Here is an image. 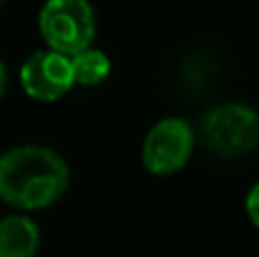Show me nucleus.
<instances>
[{
    "label": "nucleus",
    "instance_id": "obj_1",
    "mask_svg": "<svg viewBox=\"0 0 259 257\" xmlns=\"http://www.w3.org/2000/svg\"><path fill=\"white\" fill-rule=\"evenodd\" d=\"M68 166L55 150L18 146L0 155V200L21 209H44L62 198Z\"/></svg>",
    "mask_w": 259,
    "mask_h": 257
},
{
    "label": "nucleus",
    "instance_id": "obj_2",
    "mask_svg": "<svg viewBox=\"0 0 259 257\" xmlns=\"http://www.w3.org/2000/svg\"><path fill=\"white\" fill-rule=\"evenodd\" d=\"M39 30L50 50L75 57L91 48L96 16L87 0H46L39 12Z\"/></svg>",
    "mask_w": 259,
    "mask_h": 257
},
{
    "label": "nucleus",
    "instance_id": "obj_3",
    "mask_svg": "<svg viewBox=\"0 0 259 257\" xmlns=\"http://www.w3.org/2000/svg\"><path fill=\"white\" fill-rule=\"evenodd\" d=\"M202 141L221 157H239L259 144V114L248 105L225 103L202 118Z\"/></svg>",
    "mask_w": 259,
    "mask_h": 257
},
{
    "label": "nucleus",
    "instance_id": "obj_4",
    "mask_svg": "<svg viewBox=\"0 0 259 257\" xmlns=\"http://www.w3.org/2000/svg\"><path fill=\"white\" fill-rule=\"evenodd\" d=\"M191 153L193 130L184 118H164L143 141V164L155 176H170L180 171Z\"/></svg>",
    "mask_w": 259,
    "mask_h": 257
},
{
    "label": "nucleus",
    "instance_id": "obj_5",
    "mask_svg": "<svg viewBox=\"0 0 259 257\" xmlns=\"http://www.w3.org/2000/svg\"><path fill=\"white\" fill-rule=\"evenodd\" d=\"M21 84L30 98L46 103L62 98L75 84L73 59L55 50L34 53L21 66Z\"/></svg>",
    "mask_w": 259,
    "mask_h": 257
},
{
    "label": "nucleus",
    "instance_id": "obj_6",
    "mask_svg": "<svg viewBox=\"0 0 259 257\" xmlns=\"http://www.w3.org/2000/svg\"><path fill=\"white\" fill-rule=\"evenodd\" d=\"M39 228L27 217L0 219V257H34Z\"/></svg>",
    "mask_w": 259,
    "mask_h": 257
},
{
    "label": "nucleus",
    "instance_id": "obj_7",
    "mask_svg": "<svg viewBox=\"0 0 259 257\" xmlns=\"http://www.w3.org/2000/svg\"><path fill=\"white\" fill-rule=\"evenodd\" d=\"M71 59H73V71H75V84H84V87L100 84L109 75V68H112L107 55L96 48L82 50L80 55H75Z\"/></svg>",
    "mask_w": 259,
    "mask_h": 257
},
{
    "label": "nucleus",
    "instance_id": "obj_8",
    "mask_svg": "<svg viewBox=\"0 0 259 257\" xmlns=\"http://www.w3.org/2000/svg\"><path fill=\"white\" fill-rule=\"evenodd\" d=\"M246 212H248V217H250L252 226L259 228V182L246 196Z\"/></svg>",
    "mask_w": 259,
    "mask_h": 257
},
{
    "label": "nucleus",
    "instance_id": "obj_9",
    "mask_svg": "<svg viewBox=\"0 0 259 257\" xmlns=\"http://www.w3.org/2000/svg\"><path fill=\"white\" fill-rule=\"evenodd\" d=\"M5 84H7V71H5L3 62H0V96H3V91H5Z\"/></svg>",
    "mask_w": 259,
    "mask_h": 257
}]
</instances>
